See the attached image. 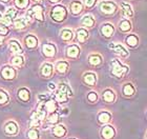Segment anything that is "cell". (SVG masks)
Wrapping results in <instances>:
<instances>
[{"instance_id": "obj_1", "label": "cell", "mask_w": 147, "mask_h": 139, "mask_svg": "<svg viewBox=\"0 0 147 139\" xmlns=\"http://www.w3.org/2000/svg\"><path fill=\"white\" fill-rule=\"evenodd\" d=\"M73 90L71 89V87L68 84L62 82L57 87V90L55 91V95H54V99L58 103L63 104V103H66L68 101V98L73 97Z\"/></svg>"}, {"instance_id": "obj_2", "label": "cell", "mask_w": 147, "mask_h": 139, "mask_svg": "<svg viewBox=\"0 0 147 139\" xmlns=\"http://www.w3.org/2000/svg\"><path fill=\"white\" fill-rule=\"evenodd\" d=\"M128 71H129L128 66L121 63L118 59H113L110 62V73L115 77L123 78L124 76H126Z\"/></svg>"}, {"instance_id": "obj_3", "label": "cell", "mask_w": 147, "mask_h": 139, "mask_svg": "<svg viewBox=\"0 0 147 139\" xmlns=\"http://www.w3.org/2000/svg\"><path fill=\"white\" fill-rule=\"evenodd\" d=\"M2 130L7 137H16L20 132V127L15 119H7L3 124Z\"/></svg>"}, {"instance_id": "obj_4", "label": "cell", "mask_w": 147, "mask_h": 139, "mask_svg": "<svg viewBox=\"0 0 147 139\" xmlns=\"http://www.w3.org/2000/svg\"><path fill=\"white\" fill-rule=\"evenodd\" d=\"M101 139H115L117 137V129L113 124H104L100 129Z\"/></svg>"}, {"instance_id": "obj_5", "label": "cell", "mask_w": 147, "mask_h": 139, "mask_svg": "<svg viewBox=\"0 0 147 139\" xmlns=\"http://www.w3.org/2000/svg\"><path fill=\"white\" fill-rule=\"evenodd\" d=\"M51 134H52V136L56 139H63L65 137L67 136V127H65L64 124L62 123H58V124H55V125H53L51 127Z\"/></svg>"}, {"instance_id": "obj_6", "label": "cell", "mask_w": 147, "mask_h": 139, "mask_svg": "<svg viewBox=\"0 0 147 139\" xmlns=\"http://www.w3.org/2000/svg\"><path fill=\"white\" fill-rule=\"evenodd\" d=\"M0 76L4 80H14L17 77V71L12 65H3L0 70Z\"/></svg>"}, {"instance_id": "obj_7", "label": "cell", "mask_w": 147, "mask_h": 139, "mask_svg": "<svg viewBox=\"0 0 147 139\" xmlns=\"http://www.w3.org/2000/svg\"><path fill=\"white\" fill-rule=\"evenodd\" d=\"M67 15V12H66V9H65L64 6L62 5H57L55 6L54 9H53L52 13H51V16H52V18L56 21H63L65 19Z\"/></svg>"}, {"instance_id": "obj_8", "label": "cell", "mask_w": 147, "mask_h": 139, "mask_svg": "<svg viewBox=\"0 0 147 139\" xmlns=\"http://www.w3.org/2000/svg\"><path fill=\"white\" fill-rule=\"evenodd\" d=\"M26 17L30 21H32L33 18H36L38 20H43V9L40 5H34L26 14Z\"/></svg>"}, {"instance_id": "obj_9", "label": "cell", "mask_w": 147, "mask_h": 139, "mask_svg": "<svg viewBox=\"0 0 147 139\" xmlns=\"http://www.w3.org/2000/svg\"><path fill=\"white\" fill-rule=\"evenodd\" d=\"M110 49H113V53H116L117 55H119L122 58H127L129 56V52L125 49V46L122 45L121 43H117V42H113L108 45Z\"/></svg>"}, {"instance_id": "obj_10", "label": "cell", "mask_w": 147, "mask_h": 139, "mask_svg": "<svg viewBox=\"0 0 147 139\" xmlns=\"http://www.w3.org/2000/svg\"><path fill=\"white\" fill-rule=\"evenodd\" d=\"M97 120H98V123L101 124V125H104V124H108L111 122L113 120V115L109 111L107 110H102L98 113L97 115Z\"/></svg>"}, {"instance_id": "obj_11", "label": "cell", "mask_w": 147, "mask_h": 139, "mask_svg": "<svg viewBox=\"0 0 147 139\" xmlns=\"http://www.w3.org/2000/svg\"><path fill=\"white\" fill-rule=\"evenodd\" d=\"M82 80L86 85H88V87H95L96 84H97L98 78H97V75L94 72H86V73L83 74Z\"/></svg>"}, {"instance_id": "obj_12", "label": "cell", "mask_w": 147, "mask_h": 139, "mask_svg": "<svg viewBox=\"0 0 147 139\" xmlns=\"http://www.w3.org/2000/svg\"><path fill=\"white\" fill-rule=\"evenodd\" d=\"M99 9H101V12H103L104 14H113L116 12L117 5L115 2L111 1H102L99 4Z\"/></svg>"}, {"instance_id": "obj_13", "label": "cell", "mask_w": 147, "mask_h": 139, "mask_svg": "<svg viewBox=\"0 0 147 139\" xmlns=\"http://www.w3.org/2000/svg\"><path fill=\"white\" fill-rule=\"evenodd\" d=\"M42 103H43V108H44V110L46 111L47 114H51V113L58 111L59 104L54 98H49L46 101L42 102Z\"/></svg>"}, {"instance_id": "obj_14", "label": "cell", "mask_w": 147, "mask_h": 139, "mask_svg": "<svg viewBox=\"0 0 147 139\" xmlns=\"http://www.w3.org/2000/svg\"><path fill=\"white\" fill-rule=\"evenodd\" d=\"M57 53V47L54 43H43L42 54L46 58H53Z\"/></svg>"}, {"instance_id": "obj_15", "label": "cell", "mask_w": 147, "mask_h": 139, "mask_svg": "<svg viewBox=\"0 0 147 139\" xmlns=\"http://www.w3.org/2000/svg\"><path fill=\"white\" fill-rule=\"evenodd\" d=\"M65 55L68 59H77L80 56V47L77 44H71L66 47Z\"/></svg>"}, {"instance_id": "obj_16", "label": "cell", "mask_w": 147, "mask_h": 139, "mask_svg": "<svg viewBox=\"0 0 147 139\" xmlns=\"http://www.w3.org/2000/svg\"><path fill=\"white\" fill-rule=\"evenodd\" d=\"M54 73V65L49 62H44L41 68H40V74L43 78H49L52 77Z\"/></svg>"}, {"instance_id": "obj_17", "label": "cell", "mask_w": 147, "mask_h": 139, "mask_svg": "<svg viewBox=\"0 0 147 139\" xmlns=\"http://www.w3.org/2000/svg\"><path fill=\"white\" fill-rule=\"evenodd\" d=\"M9 52L15 54V55H23V49L21 44L19 43V41L12 39L9 41Z\"/></svg>"}, {"instance_id": "obj_18", "label": "cell", "mask_w": 147, "mask_h": 139, "mask_svg": "<svg viewBox=\"0 0 147 139\" xmlns=\"http://www.w3.org/2000/svg\"><path fill=\"white\" fill-rule=\"evenodd\" d=\"M102 99L105 103H113L116 101L117 95L115 91L111 90V89H106L102 92Z\"/></svg>"}, {"instance_id": "obj_19", "label": "cell", "mask_w": 147, "mask_h": 139, "mask_svg": "<svg viewBox=\"0 0 147 139\" xmlns=\"http://www.w3.org/2000/svg\"><path fill=\"white\" fill-rule=\"evenodd\" d=\"M17 97L20 101L22 102H28L31 100V92L28 87H22L20 89H18L17 91Z\"/></svg>"}, {"instance_id": "obj_20", "label": "cell", "mask_w": 147, "mask_h": 139, "mask_svg": "<svg viewBox=\"0 0 147 139\" xmlns=\"http://www.w3.org/2000/svg\"><path fill=\"white\" fill-rule=\"evenodd\" d=\"M69 68V63H68L66 60H59L55 63V66H54V70H56V72L58 74H65L66 72L68 71Z\"/></svg>"}, {"instance_id": "obj_21", "label": "cell", "mask_w": 147, "mask_h": 139, "mask_svg": "<svg viewBox=\"0 0 147 139\" xmlns=\"http://www.w3.org/2000/svg\"><path fill=\"white\" fill-rule=\"evenodd\" d=\"M87 61H88L89 65L96 68V66H99V65L102 64L103 58H102V56L100 54H98V53H92V54H89L88 55Z\"/></svg>"}, {"instance_id": "obj_22", "label": "cell", "mask_w": 147, "mask_h": 139, "mask_svg": "<svg viewBox=\"0 0 147 139\" xmlns=\"http://www.w3.org/2000/svg\"><path fill=\"white\" fill-rule=\"evenodd\" d=\"M11 65L15 68H21L25 63V58L23 55H14L11 58Z\"/></svg>"}, {"instance_id": "obj_23", "label": "cell", "mask_w": 147, "mask_h": 139, "mask_svg": "<svg viewBox=\"0 0 147 139\" xmlns=\"http://www.w3.org/2000/svg\"><path fill=\"white\" fill-rule=\"evenodd\" d=\"M26 139H41V131L39 127H30L26 130L25 133Z\"/></svg>"}, {"instance_id": "obj_24", "label": "cell", "mask_w": 147, "mask_h": 139, "mask_svg": "<svg viewBox=\"0 0 147 139\" xmlns=\"http://www.w3.org/2000/svg\"><path fill=\"white\" fill-rule=\"evenodd\" d=\"M46 123L47 125H55V124L60 123V113L58 111L54 112V113H51V114H47V117H46Z\"/></svg>"}, {"instance_id": "obj_25", "label": "cell", "mask_w": 147, "mask_h": 139, "mask_svg": "<svg viewBox=\"0 0 147 139\" xmlns=\"http://www.w3.org/2000/svg\"><path fill=\"white\" fill-rule=\"evenodd\" d=\"M24 44H25V46L30 49H36L37 46H38V39H37L36 36L30 34V35H28V36H25Z\"/></svg>"}, {"instance_id": "obj_26", "label": "cell", "mask_w": 147, "mask_h": 139, "mask_svg": "<svg viewBox=\"0 0 147 139\" xmlns=\"http://www.w3.org/2000/svg\"><path fill=\"white\" fill-rule=\"evenodd\" d=\"M122 93L123 95L126 96V97H131L136 94V87L135 85L130 82H127V83H124L122 87Z\"/></svg>"}, {"instance_id": "obj_27", "label": "cell", "mask_w": 147, "mask_h": 139, "mask_svg": "<svg viewBox=\"0 0 147 139\" xmlns=\"http://www.w3.org/2000/svg\"><path fill=\"white\" fill-rule=\"evenodd\" d=\"M76 38H77V41H78V42H80V43H84V42L87 40V38H88V32L83 28H78V30H77V33H76Z\"/></svg>"}, {"instance_id": "obj_28", "label": "cell", "mask_w": 147, "mask_h": 139, "mask_svg": "<svg viewBox=\"0 0 147 139\" xmlns=\"http://www.w3.org/2000/svg\"><path fill=\"white\" fill-rule=\"evenodd\" d=\"M16 14H17V12H16L15 9H9L7 11L5 12V14H4V16H3V21L5 22V23H7V24H9L11 22H12V20L16 17Z\"/></svg>"}, {"instance_id": "obj_29", "label": "cell", "mask_w": 147, "mask_h": 139, "mask_svg": "<svg viewBox=\"0 0 147 139\" xmlns=\"http://www.w3.org/2000/svg\"><path fill=\"white\" fill-rule=\"evenodd\" d=\"M113 32H115V28H113V25L109 24V23L104 24L101 28V33L103 34V36H105V37H107V38L113 36Z\"/></svg>"}, {"instance_id": "obj_30", "label": "cell", "mask_w": 147, "mask_h": 139, "mask_svg": "<svg viewBox=\"0 0 147 139\" xmlns=\"http://www.w3.org/2000/svg\"><path fill=\"white\" fill-rule=\"evenodd\" d=\"M125 42H126V44L128 46H130V47H136V46L139 44V38L134 34L128 35L125 39Z\"/></svg>"}, {"instance_id": "obj_31", "label": "cell", "mask_w": 147, "mask_h": 139, "mask_svg": "<svg viewBox=\"0 0 147 139\" xmlns=\"http://www.w3.org/2000/svg\"><path fill=\"white\" fill-rule=\"evenodd\" d=\"M61 39L65 42H68V41H71L74 37V34H73V31L69 30V28H64V30H62L61 31Z\"/></svg>"}, {"instance_id": "obj_32", "label": "cell", "mask_w": 147, "mask_h": 139, "mask_svg": "<svg viewBox=\"0 0 147 139\" xmlns=\"http://www.w3.org/2000/svg\"><path fill=\"white\" fill-rule=\"evenodd\" d=\"M82 7H83V5L80 1H74V2H71V11L73 14H75V15L80 14L81 11H82Z\"/></svg>"}, {"instance_id": "obj_33", "label": "cell", "mask_w": 147, "mask_h": 139, "mask_svg": "<svg viewBox=\"0 0 147 139\" xmlns=\"http://www.w3.org/2000/svg\"><path fill=\"white\" fill-rule=\"evenodd\" d=\"M119 28L122 32H124V33L129 32L130 30H131V23H130V21H128L127 19H123L122 21L120 22Z\"/></svg>"}, {"instance_id": "obj_34", "label": "cell", "mask_w": 147, "mask_h": 139, "mask_svg": "<svg viewBox=\"0 0 147 139\" xmlns=\"http://www.w3.org/2000/svg\"><path fill=\"white\" fill-rule=\"evenodd\" d=\"M121 7H122L123 14H124L126 17H132V15H134V12H132L131 6L129 5L128 3L122 2V3H121Z\"/></svg>"}, {"instance_id": "obj_35", "label": "cell", "mask_w": 147, "mask_h": 139, "mask_svg": "<svg viewBox=\"0 0 147 139\" xmlns=\"http://www.w3.org/2000/svg\"><path fill=\"white\" fill-rule=\"evenodd\" d=\"M82 24L86 28H92L94 24H95V20L92 18V16L86 15L82 18Z\"/></svg>"}, {"instance_id": "obj_36", "label": "cell", "mask_w": 147, "mask_h": 139, "mask_svg": "<svg viewBox=\"0 0 147 139\" xmlns=\"http://www.w3.org/2000/svg\"><path fill=\"white\" fill-rule=\"evenodd\" d=\"M86 99H87V101L90 102V103H96V102H97L99 100L98 93L95 92V91H90L89 93H87Z\"/></svg>"}, {"instance_id": "obj_37", "label": "cell", "mask_w": 147, "mask_h": 139, "mask_svg": "<svg viewBox=\"0 0 147 139\" xmlns=\"http://www.w3.org/2000/svg\"><path fill=\"white\" fill-rule=\"evenodd\" d=\"M9 102V96L4 90L0 89V105H4Z\"/></svg>"}, {"instance_id": "obj_38", "label": "cell", "mask_w": 147, "mask_h": 139, "mask_svg": "<svg viewBox=\"0 0 147 139\" xmlns=\"http://www.w3.org/2000/svg\"><path fill=\"white\" fill-rule=\"evenodd\" d=\"M14 25H15V28H18V30H20V28H24L25 26H26V20H25V18L16 19Z\"/></svg>"}, {"instance_id": "obj_39", "label": "cell", "mask_w": 147, "mask_h": 139, "mask_svg": "<svg viewBox=\"0 0 147 139\" xmlns=\"http://www.w3.org/2000/svg\"><path fill=\"white\" fill-rule=\"evenodd\" d=\"M15 4L19 9H24L28 4V0H15Z\"/></svg>"}, {"instance_id": "obj_40", "label": "cell", "mask_w": 147, "mask_h": 139, "mask_svg": "<svg viewBox=\"0 0 147 139\" xmlns=\"http://www.w3.org/2000/svg\"><path fill=\"white\" fill-rule=\"evenodd\" d=\"M9 33V28L4 23H0V36H5Z\"/></svg>"}, {"instance_id": "obj_41", "label": "cell", "mask_w": 147, "mask_h": 139, "mask_svg": "<svg viewBox=\"0 0 147 139\" xmlns=\"http://www.w3.org/2000/svg\"><path fill=\"white\" fill-rule=\"evenodd\" d=\"M96 0H84V4H85L87 7H92V6L95 5Z\"/></svg>"}, {"instance_id": "obj_42", "label": "cell", "mask_w": 147, "mask_h": 139, "mask_svg": "<svg viewBox=\"0 0 147 139\" xmlns=\"http://www.w3.org/2000/svg\"><path fill=\"white\" fill-rule=\"evenodd\" d=\"M49 91H53V92H55L57 90V87H56V84L54 82H49Z\"/></svg>"}, {"instance_id": "obj_43", "label": "cell", "mask_w": 147, "mask_h": 139, "mask_svg": "<svg viewBox=\"0 0 147 139\" xmlns=\"http://www.w3.org/2000/svg\"><path fill=\"white\" fill-rule=\"evenodd\" d=\"M3 43V36H0V45Z\"/></svg>"}, {"instance_id": "obj_44", "label": "cell", "mask_w": 147, "mask_h": 139, "mask_svg": "<svg viewBox=\"0 0 147 139\" xmlns=\"http://www.w3.org/2000/svg\"><path fill=\"white\" fill-rule=\"evenodd\" d=\"M49 1H51V2H58L59 0H49Z\"/></svg>"}, {"instance_id": "obj_45", "label": "cell", "mask_w": 147, "mask_h": 139, "mask_svg": "<svg viewBox=\"0 0 147 139\" xmlns=\"http://www.w3.org/2000/svg\"><path fill=\"white\" fill-rule=\"evenodd\" d=\"M67 139H78V138H76V137H68Z\"/></svg>"}, {"instance_id": "obj_46", "label": "cell", "mask_w": 147, "mask_h": 139, "mask_svg": "<svg viewBox=\"0 0 147 139\" xmlns=\"http://www.w3.org/2000/svg\"><path fill=\"white\" fill-rule=\"evenodd\" d=\"M145 139H147V131H146V133H145Z\"/></svg>"}, {"instance_id": "obj_47", "label": "cell", "mask_w": 147, "mask_h": 139, "mask_svg": "<svg viewBox=\"0 0 147 139\" xmlns=\"http://www.w3.org/2000/svg\"><path fill=\"white\" fill-rule=\"evenodd\" d=\"M1 1H3V2H7L9 0H1Z\"/></svg>"}, {"instance_id": "obj_48", "label": "cell", "mask_w": 147, "mask_h": 139, "mask_svg": "<svg viewBox=\"0 0 147 139\" xmlns=\"http://www.w3.org/2000/svg\"><path fill=\"white\" fill-rule=\"evenodd\" d=\"M35 1H37V2H39V1H42V0H35Z\"/></svg>"}, {"instance_id": "obj_49", "label": "cell", "mask_w": 147, "mask_h": 139, "mask_svg": "<svg viewBox=\"0 0 147 139\" xmlns=\"http://www.w3.org/2000/svg\"><path fill=\"white\" fill-rule=\"evenodd\" d=\"M146 117H147V113H146Z\"/></svg>"}]
</instances>
